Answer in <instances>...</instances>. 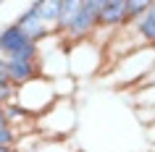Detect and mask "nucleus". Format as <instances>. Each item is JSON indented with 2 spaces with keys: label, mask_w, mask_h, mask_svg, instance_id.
<instances>
[{
  "label": "nucleus",
  "mask_w": 155,
  "mask_h": 152,
  "mask_svg": "<svg viewBox=\"0 0 155 152\" xmlns=\"http://www.w3.org/2000/svg\"><path fill=\"white\" fill-rule=\"evenodd\" d=\"M16 142H18V131L13 126L0 128V150H16Z\"/></svg>",
  "instance_id": "obj_17"
},
{
  "label": "nucleus",
  "mask_w": 155,
  "mask_h": 152,
  "mask_svg": "<svg viewBox=\"0 0 155 152\" xmlns=\"http://www.w3.org/2000/svg\"><path fill=\"white\" fill-rule=\"evenodd\" d=\"M0 81H8V71H5V58H0Z\"/></svg>",
  "instance_id": "obj_19"
},
{
  "label": "nucleus",
  "mask_w": 155,
  "mask_h": 152,
  "mask_svg": "<svg viewBox=\"0 0 155 152\" xmlns=\"http://www.w3.org/2000/svg\"><path fill=\"white\" fill-rule=\"evenodd\" d=\"M147 136H150V139H153V144H155V123H153V126H147Z\"/></svg>",
  "instance_id": "obj_20"
},
{
  "label": "nucleus",
  "mask_w": 155,
  "mask_h": 152,
  "mask_svg": "<svg viewBox=\"0 0 155 152\" xmlns=\"http://www.w3.org/2000/svg\"><path fill=\"white\" fill-rule=\"evenodd\" d=\"M134 102L139 105V110H142V108H155V84L139 87L137 95H134Z\"/></svg>",
  "instance_id": "obj_14"
},
{
  "label": "nucleus",
  "mask_w": 155,
  "mask_h": 152,
  "mask_svg": "<svg viewBox=\"0 0 155 152\" xmlns=\"http://www.w3.org/2000/svg\"><path fill=\"white\" fill-rule=\"evenodd\" d=\"M0 113H3V105H0Z\"/></svg>",
  "instance_id": "obj_23"
},
{
  "label": "nucleus",
  "mask_w": 155,
  "mask_h": 152,
  "mask_svg": "<svg viewBox=\"0 0 155 152\" xmlns=\"http://www.w3.org/2000/svg\"><path fill=\"white\" fill-rule=\"evenodd\" d=\"M79 8H82V0H63L61 18H58L55 26H53V34H55V37H63V32L68 29V24L74 21V16L79 13Z\"/></svg>",
  "instance_id": "obj_12"
},
{
  "label": "nucleus",
  "mask_w": 155,
  "mask_h": 152,
  "mask_svg": "<svg viewBox=\"0 0 155 152\" xmlns=\"http://www.w3.org/2000/svg\"><path fill=\"white\" fill-rule=\"evenodd\" d=\"M13 95H16V87H11L8 81H0V105L13 102Z\"/></svg>",
  "instance_id": "obj_18"
},
{
  "label": "nucleus",
  "mask_w": 155,
  "mask_h": 152,
  "mask_svg": "<svg viewBox=\"0 0 155 152\" xmlns=\"http://www.w3.org/2000/svg\"><path fill=\"white\" fill-rule=\"evenodd\" d=\"M32 152H76L68 142H55V139H42L40 144H37V150Z\"/></svg>",
  "instance_id": "obj_16"
},
{
  "label": "nucleus",
  "mask_w": 155,
  "mask_h": 152,
  "mask_svg": "<svg viewBox=\"0 0 155 152\" xmlns=\"http://www.w3.org/2000/svg\"><path fill=\"white\" fill-rule=\"evenodd\" d=\"M100 11H103V0H82V8L68 24V29L63 32V40L71 42V45L92 40L100 29V21H97Z\"/></svg>",
  "instance_id": "obj_5"
},
{
  "label": "nucleus",
  "mask_w": 155,
  "mask_h": 152,
  "mask_svg": "<svg viewBox=\"0 0 155 152\" xmlns=\"http://www.w3.org/2000/svg\"><path fill=\"white\" fill-rule=\"evenodd\" d=\"M147 5H150V0H126V21H129V26L147 11Z\"/></svg>",
  "instance_id": "obj_15"
},
{
  "label": "nucleus",
  "mask_w": 155,
  "mask_h": 152,
  "mask_svg": "<svg viewBox=\"0 0 155 152\" xmlns=\"http://www.w3.org/2000/svg\"><path fill=\"white\" fill-rule=\"evenodd\" d=\"M55 100L58 97H55V92H53V81L42 79V76H37V79L16 87V95H13V102L34 121L40 118L42 113H48Z\"/></svg>",
  "instance_id": "obj_3"
},
{
  "label": "nucleus",
  "mask_w": 155,
  "mask_h": 152,
  "mask_svg": "<svg viewBox=\"0 0 155 152\" xmlns=\"http://www.w3.org/2000/svg\"><path fill=\"white\" fill-rule=\"evenodd\" d=\"M129 29L137 34V40L142 42V45H153L155 47V0H150L147 11L129 26Z\"/></svg>",
  "instance_id": "obj_10"
},
{
  "label": "nucleus",
  "mask_w": 155,
  "mask_h": 152,
  "mask_svg": "<svg viewBox=\"0 0 155 152\" xmlns=\"http://www.w3.org/2000/svg\"><path fill=\"white\" fill-rule=\"evenodd\" d=\"M53 92H55L58 100H74V92H76V81L71 76H61V79L53 81Z\"/></svg>",
  "instance_id": "obj_13"
},
{
  "label": "nucleus",
  "mask_w": 155,
  "mask_h": 152,
  "mask_svg": "<svg viewBox=\"0 0 155 152\" xmlns=\"http://www.w3.org/2000/svg\"><path fill=\"white\" fill-rule=\"evenodd\" d=\"M0 58H18V60H29L37 63L40 58V45H34L32 40H26L13 24L0 29Z\"/></svg>",
  "instance_id": "obj_6"
},
{
  "label": "nucleus",
  "mask_w": 155,
  "mask_h": 152,
  "mask_svg": "<svg viewBox=\"0 0 155 152\" xmlns=\"http://www.w3.org/2000/svg\"><path fill=\"white\" fill-rule=\"evenodd\" d=\"M66 60H68V71H71V79H90L100 71L103 66V47L97 42H76L66 50Z\"/></svg>",
  "instance_id": "obj_4"
},
{
  "label": "nucleus",
  "mask_w": 155,
  "mask_h": 152,
  "mask_svg": "<svg viewBox=\"0 0 155 152\" xmlns=\"http://www.w3.org/2000/svg\"><path fill=\"white\" fill-rule=\"evenodd\" d=\"M13 152H16V150H13Z\"/></svg>",
  "instance_id": "obj_24"
},
{
  "label": "nucleus",
  "mask_w": 155,
  "mask_h": 152,
  "mask_svg": "<svg viewBox=\"0 0 155 152\" xmlns=\"http://www.w3.org/2000/svg\"><path fill=\"white\" fill-rule=\"evenodd\" d=\"M153 68H155V47L153 45H142V47L131 50L129 55L116 58V66L110 71V81L113 84H142Z\"/></svg>",
  "instance_id": "obj_2"
},
{
  "label": "nucleus",
  "mask_w": 155,
  "mask_h": 152,
  "mask_svg": "<svg viewBox=\"0 0 155 152\" xmlns=\"http://www.w3.org/2000/svg\"><path fill=\"white\" fill-rule=\"evenodd\" d=\"M150 152H155V144H150Z\"/></svg>",
  "instance_id": "obj_22"
},
{
  "label": "nucleus",
  "mask_w": 155,
  "mask_h": 152,
  "mask_svg": "<svg viewBox=\"0 0 155 152\" xmlns=\"http://www.w3.org/2000/svg\"><path fill=\"white\" fill-rule=\"evenodd\" d=\"M100 26H105L110 32H118L124 26H129L126 21V0H103V11H100Z\"/></svg>",
  "instance_id": "obj_8"
},
{
  "label": "nucleus",
  "mask_w": 155,
  "mask_h": 152,
  "mask_svg": "<svg viewBox=\"0 0 155 152\" xmlns=\"http://www.w3.org/2000/svg\"><path fill=\"white\" fill-rule=\"evenodd\" d=\"M34 8L40 13V18L45 24L53 29L55 21L61 18V11H63V0H40V3H34Z\"/></svg>",
  "instance_id": "obj_11"
},
{
  "label": "nucleus",
  "mask_w": 155,
  "mask_h": 152,
  "mask_svg": "<svg viewBox=\"0 0 155 152\" xmlns=\"http://www.w3.org/2000/svg\"><path fill=\"white\" fill-rule=\"evenodd\" d=\"M5 126H11V123H8L5 118H3V113H0V128H5Z\"/></svg>",
  "instance_id": "obj_21"
},
{
  "label": "nucleus",
  "mask_w": 155,
  "mask_h": 152,
  "mask_svg": "<svg viewBox=\"0 0 155 152\" xmlns=\"http://www.w3.org/2000/svg\"><path fill=\"white\" fill-rule=\"evenodd\" d=\"M5 71H8V84L11 87H21V84H26V81H32V79L40 76L37 63L18 60V58H8L5 60Z\"/></svg>",
  "instance_id": "obj_9"
},
{
  "label": "nucleus",
  "mask_w": 155,
  "mask_h": 152,
  "mask_svg": "<svg viewBox=\"0 0 155 152\" xmlns=\"http://www.w3.org/2000/svg\"><path fill=\"white\" fill-rule=\"evenodd\" d=\"M13 26L24 34L26 40H32L34 45L45 42L48 37H55V34H53V29H50V26L40 18V13H37V8H34V3H29V8H26L24 13H18V16H16Z\"/></svg>",
  "instance_id": "obj_7"
},
{
  "label": "nucleus",
  "mask_w": 155,
  "mask_h": 152,
  "mask_svg": "<svg viewBox=\"0 0 155 152\" xmlns=\"http://www.w3.org/2000/svg\"><path fill=\"white\" fill-rule=\"evenodd\" d=\"M76 121H79V115H76V105H74V100H55L53 108L37 118L34 128H37V134H40L42 139L63 142L66 136L76 128Z\"/></svg>",
  "instance_id": "obj_1"
}]
</instances>
